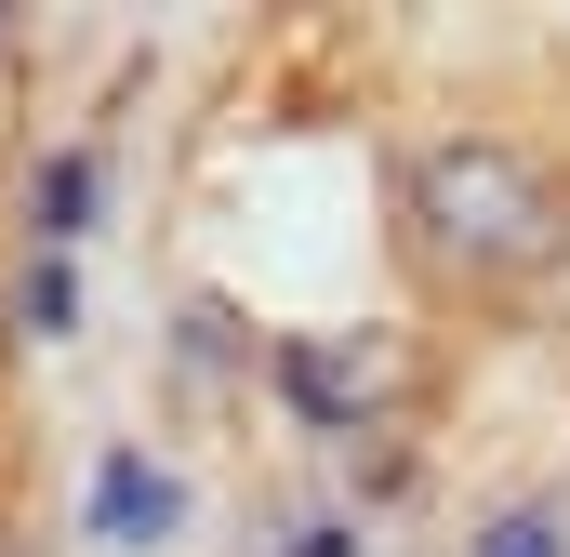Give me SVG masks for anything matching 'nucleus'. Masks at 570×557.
<instances>
[{
	"mask_svg": "<svg viewBox=\"0 0 570 557\" xmlns=\"http://www.w3.org/2000/svg\"><path fill=\"white\" fill-rule=\"evenodd\" d=\"M425 213H451V240H478V253H531V240H544V186H531L518 159H491V146L438 159V173H425Z\"/></svg>",
	"mask_w": 570,
	"mask_h": 557,
	"instance_id": "1",
	"label": "nucleus"
},
{
	"mask_svg": "<svg viewBox=\"0 0 570 557\" xmlns=\"http://www.w3.org/2000/svg\"><path fill=\"white\" fill-rule=\"evenodd\" d=\"M173 518H186V505H173V478H159V465H134V451L94 478V531H107V545H159Z\"/></svg>",
	"mask_w": 570,
	"mask_h": 557,
	"instance_id": "2",
	"label": "nucleus"
},
{
	"mask_svg": "<svg viewBox=\"0 0 570 557\" xmlns=\"http://www.w3.org/2000/svg\"><path fill=\"white\" fill-rule=\"evenodd\" d=\"M279 372H292V399H305L318 424H358V372H345V359H318V345H292Z\"/></svg>",
	"mask_w": 570,
	"mask_h": 557,
	"instance_id": "3",
	"label": "nucleus"
},
{
	"mask_svg": "<svg viewBox=\"0 0 570 557\" xmlns=\"http://www.w3.org/2000/svg\"><path fill=\"white\" fill-rule=\"evenodd\" d=\"M94 226V159H53L40 173V240H80Z\"/></svg>",
	"mask_w": 570,
	"mask_h": 557,
	"instance_id": "4",
	"label": "nucleus"
},
{
	"mask_svg": "<svg viewBox=\"0 0 570 557\" xmlns=\"http://www.w3.org/2000/svg\"><path fill=\"white\" fill-rule=\"evenodd\" d=\"M67 319H80V292H67L53 253H40V266H27V332H67Z\"/></svg>",
	"mask_w": 570,
	"mask_h": 557,
	"instance_id": "5",
	"label": "nucleus"
},
{
	"mask_svg": "<svg viewBox=\"0 0 570 557\" xmlns=\"http://www.w3.org/2000/svg\"><path fill=\"white\" fill-rule=\"evenodd\" d=\"M478 557H558V518H504V531H491Z\"/></svg>",
	"mask_w": 570,
	"mask_h": 557,
	"instance_id": "6",
	"label": "nucleus"
}]
</instances>
